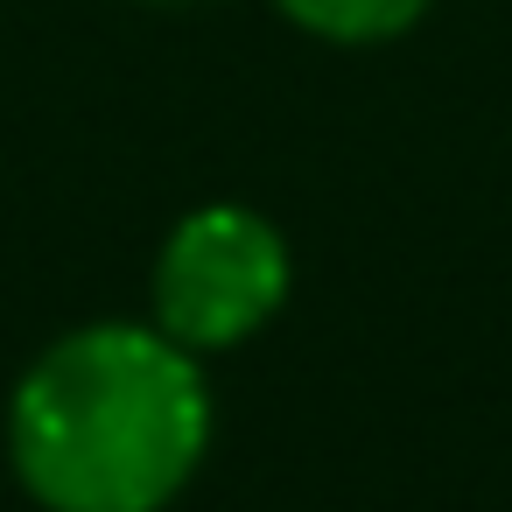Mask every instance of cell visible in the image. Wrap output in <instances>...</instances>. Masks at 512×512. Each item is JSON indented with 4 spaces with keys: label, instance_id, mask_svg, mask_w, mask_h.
<instances>
[{
    "label": "cell",
    "instance_id": "cell-1",
    "mask_svg": "<svg viewBox=\"0 0 512 512\" xmlns=\"http://www.w3.org/2000/svg\"><path fill=\"white\" fill-rule=\"evenodd\" d=\"M204 449V379L176 337L85 330L15 393L22 484L57 512H155Z\"/></svg>",
    "mask_w": 512,
    "mask_h": 512
},
{
    "label": "cell",
    "instance_id": "cell-2",
    "mask_svg": "<svg viewBox=\"0 0 512 512\" xmlns=\"http://www.w3.org/2000/svg\"><path fill=\"white\" fill-rule=\"evenodd\" d=\"M288 288V253L267 218L211 204L162 246L155 267V309L176 344H239L274 316Z\"/></svg>",
    "mask_w": 512,
    "mask_h": 512
},
{
    "label": "cell",
    "instance_id": "cell-3",
    "mask_svg": "<svg viewBox=\"0 0 512 512\" xmlns=\"http://www.w3.org/2000/svg\"><path fill=\"white\" fill-rule=\"evenodd\" d=\"M281 8L330 43H379V36H400L428 0H281Z\"/></svg>",
    "mask_w": 512,
    "mask_h": 512
}]
</instances>
